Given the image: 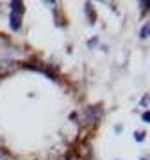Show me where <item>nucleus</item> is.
Segmentation results:
<instances>
[{
  "label": "nucleus",
  "mask_w": 150,
  "mask_h": 160,
  "mask_svg": "<svg viewBox=\"0 0 150 160\" xmlns=\"http://www.w3.org/2000/svg\"><path fill=\"white\" fill-rule=\"evenodd\" d=\"M148 119H150V114L148 112H143V121L145 123H148Z\"/></svg>",
  "instance_id": "20e7f679"
},
{
  "label": "nucleus",
  "mask_w": 150,
  "mask_h": 160,
  "mask_svg": "<svg viewBox=\"0 0 150 160\" xmlns=\"http://www.w3.org/2000/svg\"><path fill=\"white\" fill-rule=\"evenodd\" d=\"M9 20H11V29H13V30H20V27H22V23H20V14H14V12H11Z\"/></svg>",
  "instance_id": "f257e3e1"
},
{
  "label": "nucleus",
  "mask_w": 150,
  "mask_h": 160,
  "mask_svg": "<svg viewBox=\"0 0 150 160\" xmlns=\"http://www.w3.org/2000/svg\"><path fill=\"white\" fill-rule=\"evenodd\" d=\"M148 30H150V25L147 23L143 29H141V38H143V39H145V38H148Z\"/></svg>",
  "instance_id": "f03ea898"
},
{
  "label": "nucleus",
  "mask_w": 150,
  "mask_h": 160,
  "mask_svg": "<svg viewBox=\"0 0 150 160\" xmlns=\"http://www.w3.org/2000/svg\"><path fill=\"white\" fill-rule=\"evenodd\" d=\"M145 139V132H138V133H134V141H138V142H141Z\"/></svg>",
  "instance_id": "7ed1b4c3"
}]
</instances>
